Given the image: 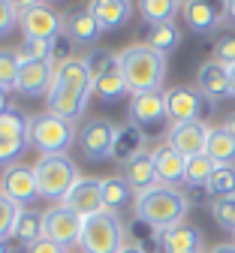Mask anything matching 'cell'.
<instances>
[{
    "label": "cell",
    "instance_id": "cell-1",
    "mask_svg": "<svg viewBox=\"0 0 235 253\" xmlns=\"http://www.w3.org/2000/svg\"><path fill=\"white\" fill-rule=\"evenodd\" d=\"M133 211H136L139 223L151 226L154 232H166V229L184 223V217L190 211V199H187L184 190H178V187L157 184V187H151V190H145V193L136 196Z\"/></svg>",
    "mask_w": 235,
    "mask_h": 253
},
{
    "label": "cell",
    "instance_id": "cell-2",
    "mask_svg": "<svg viewBox=\"0 0 235 253\" xmlns=\"http://www.w3.org/2000/svg\"><path fill=\"white\" fill-rule=\"evenodd\" d=\"M118 67L124 73V82L130 93H145V90H163L166 82V54L148 48L145 42L127 45L118 51Z\"/></svg>",
    "mask_w": 235,
    "mask_h": 253
},
{
    "label": "cell",
    "instance_id": "cell-3",
    "mask_svg": "<svg viewBox=\"0 0 235 253\" xmlns=\"http://www.w3.org/2000/svg\"><path fill=\"white\" fill-rule=\"evenodd\" d=\"M33 172H37V187H40V199H48L54 205H60L66 199V193L76 187L79 166L70 154H57V157H40L33 163Z\"/></svg>",
    "mask_w": 235,
    "mask_h": 253
},
{
    "label": "cell",
    "instance_id": "cell-4",
    "mask_svg": "<svg viewBox=\"0 0 235 253\" xmlns=\"http://www.w3.org/2000/svg\"><path fill=\"white\" fill-rule=\"evenodd\" d=\"M76 124L63 121L57 115H30V133H27V142L37 148L43 157H57V154H66L73 145H76Z\"/></svg>",
    "mask_w": 235,
    "mask_h": 253
},
{
    "label": "cell",
    "instance_id": "cell-5",
    "mask_svg": "<svg viewBox=\"0 0 235 253\" xmlns=\"http://www.w3.org/2000/svg\"><path fill=\"white\" fill-rule=\"evenodd\" d=\"M127 244V229L118 214L99 211L94 217H85V229L79 238L82 253H118Z\"/></svg>",
    "mask_w": 235,
    "mask_h": 253
},
{
    "label": "cell",
    "instance_id": "cell-6",
    "mask_svg": "<svg viewBox=\"0 0 235 253\" xmlns=\"http://www.w3.org/2000/svg\"><path fill=\"white\" fill-rule=\"evenodd\" d=\"M18 27L24 40H43V42H54L63 34V18L40 0L30 3H18Z\"/></svg>",
    "mask_w": 235,
    "mask_h": 253
},
{
    "label": "cell",
    "instance_id": "cell-7",
    "mask_svg": "<svg viewBox=\"0 0 235 253\" xmlns=\"http://www.w3.org/2000/svg\"><path fill=\"white\" fill-rule=\"evenodd\" d=\"M115 133H118V126L112 121H106V118H88L82 124L79 136H76V145H79L85 160L103 163V160H109L112 151H115Z\"/></svg>",
    "mask_w": 235,
    "mask_h": 253
},
{
    "label": "cell",
    "instance_id": "cell-8",
    "mask_svg": "<svg viewBox=\"0 0 235 253\" xmlns=\"http://www.w3.org/2000/svg\"><path fill=\"white\" fill-rule=\"evenodd\" d=\"M214 109V103H208L199 87L190 84H175L166 90V112H169L172 124H187V121H202L208 112Z\"/></svg>",
    "mask_w": 235,
    "mask_h": 253
},
{
    "label": "cell",
    "instance_id": "cell-9",
    "mask_svg": "<svg viewBox=\"0 0 235 253\" xmlns=\"http://www.w3.org/2000/svg\"><path fill=\"white\" fill-rule=\"evenodd\" d=\"M82 229H85V217H79L76 211H70L63 202L60 205H51L48 211H43V232H46V238L54 241L63 250L73 247V244H79Z\"/></svg>",
    "mask_w": 235,
    "mask_h": 253
},
{
    "label": "cell",
    "instance_id": "cell-10",
    "mask_svg": "<svg viewBox=\"0 0 235 253\" xmlns=\"http://www.w3.org/2000/svg\"><path fill=\"white\" fill-rule=\"evenodd\" d=\"M0 193L6 199H12L15 205H21V208H30L40 199V187H37V172H33V166L15 163V166L3 169V175H0Z\"/></svg>",
    "mask_w": 235,
    "mask_h": 253
},
{
    "label": "cell",
    "instance_id": "cell-11",
    "mask_svg": "<svg viewBox=\"0 0 235 253\" xmlns=\"http://www.w3.org/2000/svg\"><path fill=\"white\" fill-rule=\"evenodd\" d=\"M91 87H70V84H51L48 97H46V109L48 115H57L63 121L76 124L79 115H85L88 100H91Z\"/></svg>",
    "mask_w": 235,
    "mask_h": 253
},
{
    "label": "cell",
    "instance_id": "cell-12",
    "mask_svg": "<svg viewBox=\"0 0 235 253\" xmlns=\"http://www.w3.org/2000/svg\"><path fill=\"white\" fill-rule=\"evenodd\" d=\"M208 133H211V126H208L205 121L172 124V126H169V133H166V145H172V148L184 157V160H190V157L205 154Z\"/></svg>",
    "mask_w": 235,
    "mask_h": 253
},
{
    "label": "cell",
    "instance_id": "cell-13",
    "mask_svg": "<svg viewBox=\"0 0 235 253\" xmlns=\"http://www.w3.org/2000/svg\"><path fill=\"white\" fill-rule=\"evenodd\" d=\"M163 121H169L166 90H145V93H133L130 97V124L151 130V126H160Z\"/></svg>",
    "mask_w": 235,
    "mask_h": 253
},
{
    "label": "cell",
    "instance_id": "cell-14",
    "mask_svg": "<svg viewBox=\"0 0 235 253\" xmlns=\"http://www.w3.org/2000/svg\"><path fill=\"white\" fill-rule=\"evenodd\" d=\"M54 84V67L51 60H21L18 70V84L15 90L21 97H48V90Z\"/></svg>",
    "mask_w": 235,
    "mask_h": 253
},
{
    "label": "cell",
    "instance_id": "cell-15",
    "mask_svg": "<svg viewBox=\"0 0 235 253\" xmlns=\"http://www.w3.org/2000/svg\"><path fill=\"white\" fill-rule=\"evenodd\" d=\"M63 205L79 217H94L103 211V181L99 178H79L76 187L66 193Z\"/></svg>",
    "mask_w": 235,
    "mask_h": 253
},
{
    "label": "cell",
    "instance_id": "cell-16",
    "mask_svg": "<svg viewBox=\"0 0 235 253\" xmlns=\"http://www.w3.org/2000/svg\"><path fill=\"white\" fill-rule=\"evenodd\" d=\"M196 87L199 93L208 100V103H217L223 97H232V79H229V70L223 63H217L214 57L205 60L202 67L196 70Z\"/></svg>",
    "mask_w": 235,
    "mask_h": 253
},
{
    "label": "cell",
    "instance_id": "cell-17",
    "mask_svg": "<svg viewBox=\"0 0 235 253\" xmlns=\"http://www.w3.org/2000/svg\"><path fill=\"white\" fill-rule=\"evenodd\" d=\"M151 157H154V169H157V181L163 184V187H178V184H184V169H187V160L172 148V145H157L154 151H151Z\"/></svg>",
    "mask_w": 235,
    "mask_h": 253
},
{
    "label": "cell",
    "instance_id": "cell-18",
    "mask_svg": "<svg viewBox=\"0 0 235 253\" xmlns=\"http://www.w3.org/2000/svg\"><path fill=\"white\" fill-rule=\"evenodd\" d=\"M157 244L163 247V253H202L205 238H202V229H199V226L178 223L172 229L160 232V241Z\"/></svg>",
    "mask_w": 235,
    "mask_h": 253
},
{
    "label": "cell",
    "instance_id": "cell-19",
    "mask_svg": "<svg viewBox=\"0 0 235 253\" xmlns=\"http://www.w3.org/2000/svg\"><path fill=\"white\" fill-rule=\"evenodd\" d=\"M181 15L193 34H211L223 24V12L214 3H202V0H187L181 3Z\"/></svg>",
    "mask_w": 235,
    "mask_h": 253
},
{
    "label": "cell",
    "instance_id": "cell-20",
    "mask_svg": "<svg viewBox=\"0 0 235 253\" xmlns=\"http://www.w3.org/2000/svg\"><path fill=\"white\" fill-rule=\"evenodd\" d=\"M85 9L96 18V24L103 30H118L133 15V3H130V0H94V3H88Z\"/></svg>",
    "mask_w": 235,
    "mask_h": 253
},
{
    "label": "cell",
    "instance_id": "cell-21",
    "mask_svg": "<svg viewBox=\"0 0 235 253\" xmlns=\"http://www.w3.org/2000/svg\"><path fill=\"white\" fill-rule=\"evenodd\" d=\"M121 169H124L121 178H124L133 190H136V196L160 184V181H157V169H154V157H151V151H145V154H139V157H133V160L124 163Z\"/></svg>",
    "mask_w": 235,
    "mask_h": 253
},
{
    "label": "cell",
    "instance_id": "cell-22",
    "mask_svg": "<svg viewBox=\"0 0 235 253\" xmlns=\"http://www.w3.org/2000/svg\"><path fill=\"white\" fill-rule=\"evenodd\" d=\"M145 142H148V133L136 124H121L118 133H115V151H112V160H118L121 166L130 163L133 157L145 154Z\"/></svg>",
    "mask_w": 235,
    "mask_h": 253
},
{
    "label": "cell",
    "instance_id": "cell-23",
    "mask_svg": "<svg viewBox=\"0 0 235 253\" xmlns=\"http://www.w3.org/2000/svg\"><path fill=\"white\" fill-rule=\"evenodd\" d=\"M63 34L73 40V45H96L99 34H103V27L96 24V18H94L88 9H76V12L66 15Z\"/></svg>",
    "mask_w": 235,
    "mask_h": 253
},
{
    "label": "cell",
    "instance_id": "cell-24",
    "mask_svg": "<svg viewBox=\"0 0 235 253\" xmlns=\"http://www.w3.org/2000/svg\"><path fill=\"white\" fill-rule=\"evenodd\" d=\"M127 205H136V190H133L121 175H109L103 178V211L118 214Z\"/></svg>",
    "mask_w": 235,
    "mask_h": 253
},
{
    "label": "cell",
    "instance_id": "cell-25",
    "mask_svg": "<svg viewBox=\"0 0 235 253\" xmlns=\"http://www.w3.org/2000/svg\"><path fill=\"white\" fill-rule=\"evenodd\" d=\"M91 90H94V97H96V100H103V103H115V100H121V97H124L130 87H127V82H124L121 67H118V63H112L109 70H103V73H99V76L91 82Z\"/></svg>",
    "mask_w": 235,
    "mask_h": 253
},
{
    "label": "cell",
    "instance_id": "cell-26",
    "mask_svg": "<svg viewBox=\"0 0 235 253\" xmlns=\"http://www.w3.org/2000/svg\"><path fill=\"white\" fill-rule=\"evenodd\" d=\"M40 238H46V232H43V214L33 211V208H21L15 226L9 232V241H15L21 247H30L33 241H40Z\"/></svg>",
    "mask_w": 235,
    "mask_h": 253
},
{
    "label": "cell",
    "instance_id": "cell-27",
    "mask_svg": "<svg viewBox=\"0 0 235 253\" xmlns=\"http://www.w3.org/2000/svg\"><path fill=\"white\" fill-rule=\"evenodd\" d=\"M27 133H30V115H24L18 106H6L0 112V139L3 142H27Z\"/></svg>",
    "mask_w": 235,
    "mask_h": 253
},
{
    "label": "cell",
    "instance_id": "cell-28",
    "mask_svg": "<svg viewBox=\"0 0 235 253\" xmlns=\"http://www.w3.org/2000/svg\"><path fill=\"white\" fill-rule=\"evenodd\" d=\"M181 42V30L175 21H163V24H148L145 27V45L160 51V54H169L175 51Z\"/></svg>",
    "mask_w": 235,
    "mask_h": 253
},
{
    "label": "cell",
    "instance_id": "cell-29",
    "mask_svg": "<svg viewBox=\"0 0 235 253\" xmlns=\"http://www.w3.org/2000/svg\"><path fill=\"white\" fill-rule=\"evenodd\" d=\"M205 154L214 160V166H232L235 163V136H229L223 126H211Z\"/></svg>",
    "mask_w": 235,
    "mask_h": 253
},
{
    "label": "cell",
    "instance_id": "cell-30",
    "mask_svg": "<svg viewBox=\"0 0 235 253\" xmlns=\"http://www.w3.org/2000/svg\"><path fill=\"white\" fill-rule=\"evenodd\" d=\"M214 160L208 154H199V157H190L187 160V169H184V184L190 187V190H205L208 187V181H211V175H214Z\"/></svg>",
    "mask_w": 235,
    "mask_h": 253
},
{
    "label": "cell",
    "instance_id": "cell-31",
    "mask_svg": "<svg viewBox=\"0 0 235 253\" xmlns=\"http://www.w3.org/2000/svg\"><path fill=\"white\" fill-rule=\"evenodd\" d=\"M54 84H70V87H91V70L85 57H73L54 70Z\"/></svg>",
    "mask_w": 235,
    "mask_h": 253
},
{
    "label": "cell",
    "instance_id": "cell-32",
    "mask_svg": "<svg viewBox=\"0 0 235 253\" xmlns=\"http://www.w3.org/2000/svg\"><path fill=\"white\" fill-rule=\"evenodd\" d=\"M139 12L148 24H163V21H172L175 12H181V3L178 0H142Z\"/></svg>",
    "mask_w": 235,
    "mask_h": 253
},
{
    "label": "cell",
    "instance_id": "cell-33",
    "mask_svg": "<svg viewBox=\"0 0 235 253\" xmlns=\"http://www.w3.org/2000/svg\"><path fill=\"white\" fill-rule=\"evenodd\" d=\"M205 193H208V202L220 199V196H235V166H217Z\"/></svg>",
    "mask_w": 235,
    "mask_h": 253
},
{
    "label": "cell",
    "instance_id": "cell-34",
    "mask_svg": "<svg viewBox=\"0 0 235 253\" xmlns=\"http://www.w3.org/2000/svg\"><path fill=\"white\" fill-rule=\"evenodd\" d=\"M18 70H21V54L12 48H0V90H15L18 84Z\"/></svg>",
    "mask_w": 235,
    "mask_h": 253
},
{
    "label": "cell",
    "instance_id": "cell-35",
    "mask_svg": "<svg viewBox=\"0 0 235 253\" xmlns=\"http://www.w3.org/2000/svg\"><path fill=\"white\" fill-rule=\"evenodd\" d=\"M208 211H211L214 223H217L223 232H232V235H235V196L211 199V202H208Z\"/></svg>",
    "mask_w": 235,
    "mask_h": 253
},
{
    "label": "cell",
    "instance_id": "cell-36",
    "mask_svg": "<svg viewBox=\"0 0 235 253\" xmlns=\"http://www.w3.org/2000/svg\"><path fill=\"white\" fill-rule=\"evenodd\" d=\"M214 60L223 63L226 70L235 67V34H220L214 40Z\"/></svg>",
    "mask_w": 235,
    "mask_h": 253
},
{
    "label": "cell",
    "instance_id": "cell-37",
    "mask_svg": "<svg viewBox=\"0 0 235 253\" xmlns=\"http://www.w3.org/2000/svg\"><path fill=\"white\" fill-rule=\"evenodd\" d=\"M18 214H21V205H15L12 199H6L3 193H0V238H9Z\"/></svg>",
    "mask_w": 235,
    "mask_h": 253
},
{
    "label": "cell",
    "instance_id": "cell-38",
    "mask_svg": "<svg viewBox=\"0 0 235 253\" xmlns=\"http://www.w3.org/2000/svg\"><path fill=\"white\" fill-rule=\"evenodd\" d=\"M21 60H51V42L43 40H24L18 48Z\"/></svg>",
    "mask_w": 235,
    "mask_h": 253
},
{
    "label": "cell",
    "instance_id": "cell-39",
    "mask_svg": "<svg viewBox=\"0 0 235 253\" xmlns=\"http://www.w3.org/2000/svg\"><path fill=\"white\" fill-rule=\"evenodd\" d=\"M73 48H76V45H73V40L66 37V34H60V37H57V40L51 42V67L57 70L60 63L73 60V57H76V54H73Z\"/></svg>",
    "mask_w": 235,
    "mask_h": 253
},
{
    "label": "cell",
    "instance_id": "cell-40",
    "mask_svg": "<svg viewBox=\"0 0 235 253\" xmlns=\"http://www.w3.org/2000/svg\"><path fill=\"white\" fill-rule=\"evenodd\" d=\"M18 27V3H9V0H0V40Z\"/></svg>",
    "mask_w": 235,
    "mask_h": 253
},
{
    "label": "cell",
    "instance_id": "cell-41",
    "mask_svg": "<svg viewBox=\"0 0 235 253\" xmlns=\"http://www.w3.org/2000/svg\"><path fill=\"white\" fill-rule=\"evenodd\" d=\"M27 142H3L0 139V169H9L18 163V157L24 154Z\"/></svg>",
    "mask_w": 235,
    "mask_h": 253
},
{
    "label": "cell",
    "instance_id": "cell-42",
    "mask_svg": "<svg viewBox=\"0 0 235 253\" xmlns=\"http://www.w3.org/2000/svg\"><path fill=\"white\" fill-rule=\"evenodd\" d=\"M24 253H66V250L57 247V244L48 241V238H40V241H33L30 247H24Z\"/></svg>",
    "mask_w": 235,
    "mask_h": 253
},
{
    "label": "cell",
    "instance_id": "cell-43",
    "mask_svg": "<svg viewBox=\"0 0 235 253\" xmlns=\"http://www.w3.org/2000/svg\"><path fill=\"white\" fill-rule=\"evenodd\" d=\"M220 12L229 24H235V0H226V3H220Z\"/></svg>",
    "mask_w": 235,
    "mask_h": 253
},
{
    "label": "cell",
    "instance_id": "cell-44",
    "mask_svg": "<svg viewBox=\"0 0 235 253\" xmlns=\"http://www.w3.org/2000/svg\"><path fill=\"white\" fill-rule=\"evenodd\" d=\"M118 253H148V247L145 244H136V241H127Z\"/></svg>",
    "mask_w": 235,
    "mask_h": 253
},
{
    "label": "cell",
    "instance_id": "cell-45",
    "mask_svg": "<svg viewBox=\"0 0 235 253\" xmlns=\"http://www.w3.org/2000/svg\"><path fill=\"white\" fill-rule=\"evenodd\" d=\"M223 130H226L229 136H235V112H232V115H226V121H223Z\"/></svg>",
    "mask_w": 235,
    "mask_h": 253
},
{
    "label": "cell",
    "instance_id": "cell-46",
    "mask_svg": "<svg viewBox=\"0 0 235 253\" xmlns=\"http://www.w3.org/2000/svg\"><path fill=\"white\" fill-rule=\"evenodd\" d=\"M211 253H235V241H232V244H217Z\"/></svg>",
    "mask_w": 235,
    "mask_h": 253
},
{
    "label": "cell",
    "instance_id": "cell-47",
    "mask_svg": "<svg viewBox=\"0 0 235 253\" xmlns=\"http://www.w3.org/2000/svg\"><path fill=\"white\" fill-rule=\"evenodd\" d=\"M0 253H15V247L9 244V238H0Z\"/></svg>",
    "mask_w": 235,
    "mask_h": 253
},
{
    "label": "cell",
    "instance_id": "cell-48",
    "mask_svg": "<svg viewBox=\"0 0 235 253\" xmlns=\"http://www.w3.org/2000/svg\"><path fill=\"white\" fill-rule=\"evenodd\" d=\"M6 106H9V103H6V90H0V112H3Z\"/></svg>",
    "mask_w": 235,
    "mask_h": 253
},
{
    "label": "cell",
    "instance_id": "cell-49",
    "mask_svg": "<svg viewBox=\"0 0 235 253\" xmlns=\"http://www.w3.org/2000/svg\"><path fill=\"white\" fill-rule=\"evenodd\" d=\"M229 79H232V97H235V67L229 70Z\"/></svg>",
    "mask_w": 235,
    "mask_h": 253
},
{
    "label": "cell",
    "instance_id": "cell-50",
    "mask_svg": "<svg viewBox=\"0 0 235 253\" xmlns=\"http://www.w3.org/2000/svg\"><path fill=\"white\" fill-rule=\"evenodd\" d=\"M232 238H235V235H232Z\"/></svg>",
    "mask_w": 235,
    "mask_h": 253
}]
</instances>
